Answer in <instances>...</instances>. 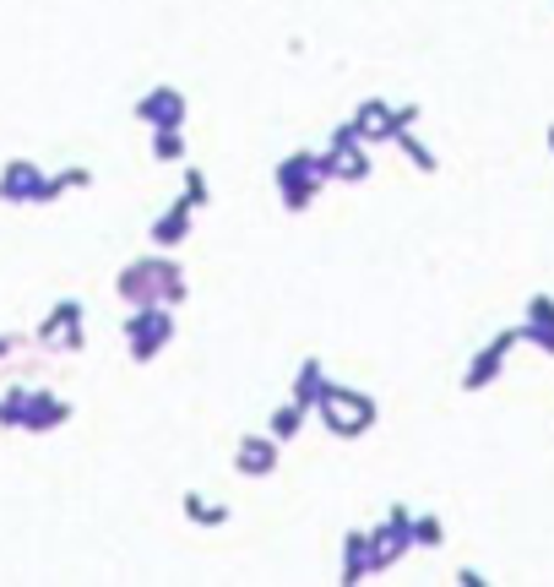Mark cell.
I'll return each mask as SVG.
<instances>
[{"label": "cell", "mask_w": 554, "mask_h": 587, "mask_svg": "<svg viewBox=\"0 0 554 587\" xmlns=\"http://www.w3.org/2000/svg\"><path fill=\"white\" fill-rule=\"evenodd\" d=\"M120 294L131 305H180L185 299V278L175 261H137L120 272Z\"/></svg>", "instance_id": "6da1fadb"}, {"label": "cell", "mask_w": 554, "mask_h": 587, "mask_svg": "<svg viewBox=\"0 0 554 587\" xmlns=\"http://www.w3.org/2000/svg\"><path fill=\"white\" fill-rule=\"evenodd\" d=\"M315 408H321V419H326L332 435H364V430L375 424V397H364V392H343V386H332V381L321 386Z\"/></svg>", "instance_id": "7a4b0ae2"}, {"label": "cell", "mask_w": 554, "mask_h": 587, "mask_svg": "<svg viewBox=\"0 0 554 587\" xmlns=\"http://www.w3.org/2000/svg\"><path fill=\"white\" fill-rule=\"evenodd\" d=\"M126 337H131V359H153L169 337H175V316H169V305H137L131 316H126Z\"/></svg>", "instance_id": "3957f363"}, {"label": "cell", "mask_w": 554, "mask_h": 587, "mask_svg": "<svg viewBox=\"0 0 554 587\" xmlns=\"http://www.w3.org/2000/svg\"><path fill=\"white\" fill-rule=\"evenodd\" d=\"M364 538H370V565L386 571V565H397V560L413 549V516H408L402 506H391V516H386L375 533H364Z\"/></svg>", "instance_id": "277c9868"}, {"label": "cell", "mask_w": 554, "mask_h": 587, "mask_svg": "<svg viewBox=\"0 0 554 587\" xmlns=\"http://www.w3.org/2000/svg\"><path fill=\"white\" fill-rule=\"evenodd\" d=\"M278 186H283V207L288 213H299V207H310V196L326 186V169H321V158H288L283 169H278Z\"/></svg>", "instance_id": "5b68a950"}, {"label": "cell", "mask_w": 554, "mask_h": 587, "mask_svg": "<svg viewBox=\"0 0 554 587\" xmlns=\"http://www.w3.org/2000/svg\"><path fill=\"white\" fill-rule=\"evenodd\" d=\"M516 343H521V327H511V332H500L494 343H484V348H478V359L467 365L462 386H467V392H484V386H489V381H494V375L505 370V354H511Z\"/></svg>", "instance_id": "8992f818"}, {"label": "cell", "mask_w": 554, "mask_h": 587, "mask_svg": "<svg viewBox=\"0 0 554 587\" xmlns=\"http://www.w3.org/2000/svg\"><path fill=\"white\" fill-rule=\"evenodd\" d=\"M44 180L50 175H39L34 164H7V175H0V202H44Z\"/></svg>", "instance_id": "52a82bcc"}, {"label": "cell", "mask_w": 554, "mask_h": 587, "mask_svg": "<svg viewBox=\"0 0 554 587\" xmlns=\"http://www.w3.org/2000/svg\"><path fill=\"white\" fill-rule=\"evenodd\" d=\"M137 120H147L153 131L158 126H185V99L175 88H153L142 104H137Z\"/></svg>", "instance_id": "ba28073f"}, {"label": "cell", "mask_w": 554, "mask_h": 587, "mask_svg": "<svg viewBox=\"0 0 554 587\" xmlns=\"http://www.w3.org/2000/svg\"><path fill=\"white\" fill-rule=\"evenodd\" d=\"M234 468H240V473L267 478V473L278 468V441H272V435H245V441H240V451H234Z\"/></svg>", "instance_id": "9c48e42d"}, {"label": "cell", "mask_w": 554, "mask_h": 587, "mask_svg": "<svg viewBox=\"0 0 554 587\" xmlns=\"http://www.w3.org/2000/svg\"><path fill=\"white\" fill-rule=\"evenodd\" d=\"M66 413H72V408H66V403H55L50 392H39V397H23V424H28V430H55Z\"/></svg>", "instance_id": "30bf717a"}, {"label": "cell", "mask_w": 554, "mask_h": 587, "mask_svg": "<svg viewBox=\"0 0 554 587\" xmlns=\"http://www.w3.org/2000/svg\"><path fill=\"white\" fill-rule=\"evenodd\" d=\"M191 213H196L191 202H175V207H169V213H164V218L153 224V245H180V240L191 234V224H185Z\"/></svg>", "instance_id": "8fae6325"}, {"label": "cell", "mask_w": 554, "mask_h": 587, "mask_svg": "<svg viewBox=\"0 0 554 587\" xmlns=\"http://www.w3.org/2000/svg\"><path fill=\"white\" fill-rule=\"evenodd\" d=\"M305 413H310L305 403H288V408H278V413H272V441H278V446H283V441H294V435L305 430Z\"/></svg>", "instance_id": "7c38bea8"}, {"label": "cell", "mask_w": 554, "mask_h": 587, "mask_svg": "<svg viewBox=\"0 0 554 587\" xmlns=\"http://www.w3.org/2000/svg\"><path fill=\"white\" fill-rule=\"evenodd\" d=\"M153 158H158V164L185 158V137H180V126H158V131H153Z\"/></svg>", "instance_id": "4fadbf2b"}, {"label": "cell", "mask_w": 554, "mask_h": 587, "mask_svg": "<svg viewBox=\"0 0 554 587\" xmlns=\"http://www.w3.org/2000/svg\"><path fill=\"white\" fill-rule=\"evenodd\" d=\"M321 386H326V375H321V365L310 359V365L299 370V381H294V403H305V408H310V403L321 397Z\"/></svg>", "instance_id": "5bb4252c"}, {"label": "cell", "mask_w": 554, "mask_h": 587, "mask_svg": "<svg viewBox=\"0 0 554 587\" xmlns=\"http://www.w3.org/2000/svg\"><path fill=\"white\" fill-rule=\"evenodd\" d=\"M391 142H397V148H402V153L413 158V169H424V175H435V153H429V148H424L418 137H408V131H397Z\"/></svg>", "instance_id": "9a60e30c"}, {"label": "cell", "mask_w": 554, "mask_h": 587, "mask_svg": "<svg viewBox=\"0 0 554 587\" xmlns=\"http://www.w3.org/2000/svg\"><path fill=\"white\" fill-rule=\"evenodd\" d=\"M185 511H191L196 522H207V527H212V522H229V506H207L202 495H185Z\"/></svg>", "instance_id": "2e32d148"}, {"label": "cell", "mask_w": 554, "mask_h": 587, "mask_svg": "<svg viewBox=\"0 0 554 587\" xmlns=\"http://www.w3.org/2000/svg\"><path fill=\"white\" fill-rule=\"evenodd\" d=\"M446 538V527H440V516H413V544H424V549H435Z\"/></svg>", "instance_id": "e0dca14e"}, {"label": "cell", "mask_w": 554, "mask_h": 587, "mask_svg": "<svg viewBox=\"0 0 554 587\" xmlns=\"http://www.w3.org/2000/svg\"><path fill=\"white\" fill-rule=\"evenodd\" d=\"M527 327H554V299L549 294H532L527 299Z\"/></svg>", "instance_id": "ac0fdd59"}, {"label": "cell", "mask_w": 554, "mask_h": 587, "mask_svg": "<svg viewBox=\"0 0 554 587\" xmlns=\"http://www.w3.org/2000/svg\"><path fill=\"white\" fill-rule=\"evenodd\" d=\"M521 343H532V348L554 354V327H521Z\"/></svg>", "instance_id": "d6986e66"}, {"label": "cell", "mask_w": 554, "mask_h": 587, "mask_svg": "<svg viewBox=\"0 0 554 587\" xmlns=\"http://www.w3.org/2000/svg\"><path fill=\"white\" fill-rule=\"evenodd\" d=\"M185 180H191V186H185V202H191V207H202V202H207V175H196V169H191Z\"/></svg>", "instance_id": "ffe728a7"}, {"label": "cell", "mask_w": 554, "mask_h": 587, "mask_svg": "<svg viewBox=\"0 0 554 587\" xmlns=\"http://www.w3.org/2000/svg\"><path fill=\"white\" fill-rule=\"evenodd\" d=\"M7 348H12V343H7V337H0V359H7Z\"/></svg>", "instance_id": "44dd1931"}, {"label": "cell", "mask_w": 554, "mask_h": 587, "mask_svg": "<svg viewBox=\"0 0 554 587\" xmlns=\"http://www.w3.org/2000/svg\"><path fill=\"white\" fill-rule=\"evenodd\" d=\"M549 153H554V126H549Z\"/></svg>", "instance_id": "7402d4cb"}]
</instances>
